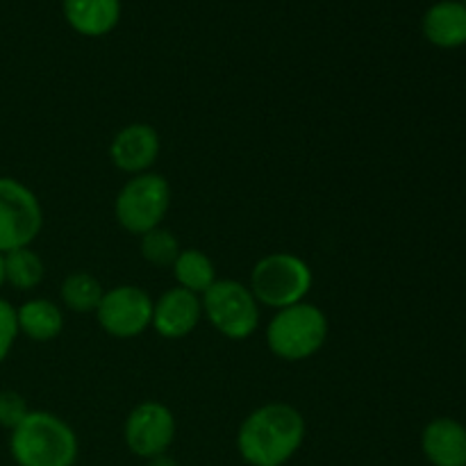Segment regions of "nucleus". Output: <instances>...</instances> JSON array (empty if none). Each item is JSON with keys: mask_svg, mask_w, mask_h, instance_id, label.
Wrapping results in <instances>:
<instances>
[{"mask_svg": "<svg viewBox=\"0 0 466 466\" xmlns=\"http://www.w3.org/2000/svg\"><path fill=\"white\" fill-rule=\"evenodd\" d=\"M103 294L105 289L98 282V278L91 276V273L86 271L71 273V276L64 278L62 287H59L62 305L68 309V312H76V314L96 312Z\"/></svg>", "mask_w": 466, "mask_h": 466, "instance_id": "f3484780", "label": "nucleus"}, {"mask_svg": "<svg viewBox=\"0 0 466 466\" xmlns=\"http://www.w3.org/2000/svg\"><path fill=\"white\" fill-rule=\"evenodd\" d=\"M159 150H162V139L153 126L130 123L114 135L112 144H109V157L118 171L139 176V173H148L153 168L159 157Z\"/></svg>", "mask_w": 466, "mask_h": 466, "instance_id": "9d476101", "label": "nucleus"}, {"mask_svg": "<svg viewBox=\"0 0 466 466\" xmlns=\"http://www.w3.org/2000/svg\"><path fill=\"white\" fill-rule=\"evenodd\" d=\"M423 36L444 50L466 46V5L460 0H440L431 5L421 21Z\"/></svg>", "mask_w": 466, "mask_h": 466, "instance_id": "ddd939ff", "label": "nucleus"}, {"mask_svg": "<svg viewBox=\"0 0 466 466\" xmlns=\"http://www.w3.org/2000/svg\"><path fill=\"white\" fill-rule=\"evenodd\" d=\"M171 208V185L159 173L132 176L114 200L116 223L130 235H146L162 226Z\"/></svg>", "mask_w": 466, "mask_h": 466, "instance_id": "39448f33", "label": "nucleus"}, {"mask_svg": "<svg viewBox=\"0 0 466 466\" xmlns=\"http://www.w3.org/2000/svg\"><path fill=\"white\" fill-rule=\"evenodd\" d=\"M16 323L18 335L44 344V341H53L64 330V312L53 300L32 299L16 309Z\"/></svg>", "mask_w": 466, "mask_h": 466, "instance_id": "2eb2a0df", "label": "nucleus"}, {"mask_svg": "<svg viewBox=\"0 0 466 466\" xmlns=\"http://www.w3.org/2000/svg\"><path fill=\"white\" fill-rule=\"evenodd\" d=\"M68 25L82 36H105L121 21V0H62Z\"/></svg>", "mask_w": 466, "mask_h": 466, "instance_id": "4468645a", "label": "nucleus"}, {"mask_svg": "<svg viewBox=\"0 0 466 466\" xmlns=\"http://www.w3.org/2000/svg\"><path fill=\"white\" fill-rule=\"evenodd\" d=\"M328 339V317L321 308L296 303L278 309L267 328V344L276 358L285 362H303L323 349Z\"/></svg>", "mask_w": 466, "mask_h": 466, "instance_id": "7ed1b4c3", "label": "nucleus"}, {"mask_svg": "<svg viewBox=\"0 0 466 466\" xmlns=\"http://www.w3.org/2000/svg\"><path fill=\"white\" fill-rule=\"evenodd\" d=\"M141 258L153 267H173L176 258L180 255V244H177L176 235L167 228H155V230L141 235Z\"/></svg>", "mask_w": 466, "mask_h": 466, "instance_id": "6ab92c4d", "label": "nucleus"}, {"mask_svg": "<svg viewBox=\"0 0 466 466\" xmlns=\"http://www.w3.org/2000/svg\"><path fill=\"white\" fill-rule=\"evenodd\" d=\"M176 417L171 410L157 400H144L135 405L123 423V441L127 451L141 460H153L168 453L176 440Z\"/></svg>", "mask_w": 466, "mask_h": 466, "instance_id": "1a4fd4ad", "label": "nucleus"}, {"mask_svg": "<svg viewBox=\"0 0 466 466\" xmlns=\"http://www.w3.org/2000/svg\"><path fill=\"white\" fill-rule=\"evenodd\" d=\"M44 228V209L30 187L0 176V253L25 248Z\"/></svg>", "mask_w": 466, "mask_h": 466, "instance_id": "0eeeda50", "label": "nucleus"}, {"mask_svg": "<svg viewBox=\"0 0 466 466\" xmlns=\"http://www.w3.org/2000/svg\"><path fill=\"white\" fill-rule=\"evenodd\" d=\"M5 285V259H3V253H0V287Z\"/></svg>", "mask_w": 466, "mask_h": 466, "instance_id": "5701e85b", "label": "nucleus"}, {"mask_svg": "<svg viewBox=\"0 0 466 466\" xmlns=\"http://www.w3.org/2000/svg\"><path fill=\"white\" fill-rule=\"evenodd\" d=\"M5 259V282L18 291H32L41 285L46 276V264L30 246L25 248L3 253Z\"/></svg>", "mask_w": 466, "mask_h": 466, "instance_id": "a211bd4d", "label": "nucleus"}, {"mask_svg": "<svg viewBox=\"0 0 466 466\" xmlns=\"http://www.w3.org/2000/svg\"><path fill=\"white\" fill-rule=\"evenodd\" d=\"M9 453L18 466H73L80 441L62 417L30 410L9 435Z\"/></svg>", "mask_w": 466, "mask_h": 466, "instance_id": "f03ea898", "label": "nucleus"}, {"mask_svg": "<svg viewBox=\"0 0 466 466\" xmlns=\"http://www.w3.org/2000/svg\"><path fill=\"white\" fill-rule=\"evenodd\" d=\"M171 268L177 287H182V289L191 291L196 296H203L218 280L212 258L198 248L180 250V255H177Z\"/></svg>", "mask_w": 466, "mask_h": 466, "instance_id": "dca6fc26", "label": "nucleus"}, {"mask_svg": "<svg viewBox=\"0 0 466 466\" xmlns=\"http://www.w3.org/2000/svg\"><path fill=\"white\" fill-rule=\"evenodd\" d=\"M16 337H18L16 308H12L7 300L0 299V364L7 360Z\"/></svg>", "mask_w": 466, "mask_h": 466, "instance_id": "412c9836", "label": "nucleus"}, {"mask_svg": "<svg viewBox=\"0 0 466 466\" xmlns=\"http://www.w3.org/2000/svg\"><path fill=\"white\" fill-rule=\"evenodd\" d=\"M203 317L228 339H246L259 326V303L248 285L239 280H217L203 296Z\"/></svg>", "mask_w": 466, "mask_h": 466, "instance_id": "423d86ee", "label": "nucleus"}, {"mask_svg": "<svg viewBox=\"0 0 466 466\" xmlns=\"http://www.w3.org/2000/svg\"><path fill=\"white\" fill-rule=\"evenodd\" d=\"M30 414L27 400L18 391L5 390L0 391V426L7 428L9 432Z\"/></svg>", "mask_w": 466, "mask_h": 466, "instance_id": "aec40b11", "label": "nucleus"}, {"mask_svg": "<svg viewBox=\"0 0 466 466\" xmlns=\"http://www.w3.org/2000/svg\"><path fill=\"white\" fill-rule=\"evenodd\" d=\"M314 285V273L303 258L294 253H268L250 271V291L259 308L285 309L303 303Z\"/></svg>", "mask_w": 466, "mask_h": 466, "instance_id": "20e7f679", "label": "nucleus"}, {"mask_svg": "<svg viewBox=\"0 0 466 466\" xmlns=\"http://www.w3.org/2000/svg\"><path fill=\"white\" fill-rule=\"evenodd\" d=\"M305 432V417L294 405H259L241 421L237 451L248 466H285L303 446Z\"/></svg>", "mask_w": 466, "mask_h": 466, "instance_id": "f257e3e1", "label": "nucleus"}, {"mask_svg": "<svg viewBox=\"0 0 466 466\" xmlns=\"http://www.w3.org/2000/svg\"><path fill=\"white\" fill-rule=\"evenodd\" d=\"M460 3H464V5H466V0H460Z\"/></svg>", "mask_w": 466, "mask_h": 466, "instance_id": "b1692460", "label": "nucleus"}, {"mask_svg": "<svg viewBox=\"0 0 466 466\" xmlns=\"http://www.w3.org/2000/svg\"><path fill=\"white\" fill-rule=\"evenodd\" d=\"M203 319V303L200 296L173 287L167 289L157 300H153V328L164 339H182L198 328Z\"/></svg>", "mask_w": 466, "mask_h": 466, "instance_id": "9b49d317", "label": "nucleus"}, {"mask_svg": "<svg viewBox=\"0 0 466 466\" xmlns=\"http://www.w3.org/2000/svg\"><path fill=\"white\" fill-rule=\"evenodd\" d=\"M94 314L109 337L132 339L153 323V299L137 285H118L105 291Z\"/></svg>", "mask_w": 466, "mask_h": 466, "instance_id": "6e6552de", "label": "nucleus"}, {"mask_svg": "<svg viewBox=\"0 0 466 466\" xmlns=\"http://www.w3.org/2000/svg\"><path fill=\"white\" fill-rule=\"evenodd\" d=\"M421 451L432 466H466V426L451 417L432 419L421 432Z\"/></svg>", "mask_w": 466, "mask_h": 466, "instance_id": "f8f14e48", "label": "nucleus"}, {"mask_svg": "<svg viewBox=\"0 0 466 466\" xmlns=\"http://www.w3.org/2000/svg\"><path fill=\"white\" fill-rule=\"evenodd\" d=\"M146 466H180V464H177L176 460L171 458V455L164 453V455H157V458L148 460V464H146Z\"/></svg>", "mask_w": 466, "mask_h": 466, "instance_id": "4be33fe9", "label": "nucleus"}]
</instances>
